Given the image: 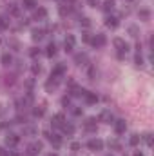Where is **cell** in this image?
<instances>
[{
    "label": "cell",
    "mask_w": 154,
    "mask_h": 156,
    "mask_svg": "<svg viewBox=\"0 0 154 156\" xmlns=\"http://www.w3.org/2000/svg\"><path fill=\"white\" fill-rule=\"evenodd\" d=\"M134 156H143L142 153H134Z\"/></svg>",
    "instance_id": "c3c4849f"
},
{
    "label": "cell",
    "mask_w": 154,
    "mask_h": 156,
    "mask_svg": "<svg viewBox=\"0 0 154 156\" xmlns=\"http://www.w3.org/2000/svg\"><path fill=\"white\" fill-rule=\"evenodd\" d=\"M94 76H96V71H94V67H89V78H91V80H94Z\"/></svg>",
    "instance_id": "f35d334b"
},
{
    "label": "cell",
    "mask_w": 154,
    "mask_h": 156,
    "mask_svg": "<svg viewBox=\"0 0 154 156\" xmlns=\"http://www.w3.org/2000/svg\"><path fill=\"white\" fill-rule=\"evenodd\" d=\"M0 156H9V151H5L4 147H0Z\"/></svg>",
    "instance_id": "f6af8a7d"
},
{
    "label": "cell",
    "mask_w": 154,
    "mask_h": 156,
    "mask_svg": "<svg viewBox=\"0 0 154 156\" xmlns=\"http://www.w3.org/2000/svg\"><path fill=\"white\" fill-rule=\"evenodd\" d=\"M105 26L111 27V29H116V27L120 26V22H118L116 16H107V18H105Z\"/></svg>",
    "instance_id": "2e32d148"
},
{
    "label": "cell",
    "mask_w": 154,
    "mask_h": 156,
    "mask_svg": "<svg viewBox=\"0 0 154 156\" xmlns=\"http://www.w3.org/2000/svg\"><path fill=\"white\" fill-rule=\"evenodd\" d=\"M44 136H45V138L54 145V147H60V145H62V138H60L58 134H51V133H47V131H45V133H44Z\"/></svg>",
    "instance_id": "8992f818"
},
{
    "label": "cell",
    "mask_w": 154,
    "mask_h": 156,
    "mask_svg": "<svg viewBox=\"0 0 154 156\" xmlns=\"http://www.w3.org/2000/svg\"><path fill=\"white\" fill-rule=\"evenodd\" d=\"M87 147H89V151H102L103 149V142L100 138H93V140L87 142Z\"/></svg>",
    "instance_id": "3957f363"
},
{
    "label": "cell",
    "mask_w": 154,
    "mask_h": 156,
    "mask_svg": "<svg viewBox=\"0 0 154 156\" xmlns=\"http://www.w3.org/2000/svg\"><path fill=\"white\" fill-rule=\"evenodd\" d=\"M83 98H85V102H87V104H91V105L98 102V94H96V93H89V91H85Z\"/></svg>",
    "instance_id": "7c38bea8"
},
{
    "label": "cell",
    "mask_w": 154,
    "mask_h": 156,
    "mask_svg": "<svg viewBox=\"0 0 154 156\" xmlns=\"http://www.w3.org/2000/svg\"><path fill=\"white\" fill-rule=\"evenodd\" d=\"M47 18V9L45 7H38L35 11V20H45Z\"/></svg>",
    "instance_id": "9a60e30c"
},
{
    "label": "cell",
    "mask_w": 154,
    "mask_h": 156,
    "mask_svg": "<svg viewBox=\"0 0 154 156\" xmlns=\"http://www.w3.org/2000/svg\"><path fill=\"white\" fill-rule=\"evenodd\" d=\"M65 71H67V66H65V64H56V66L53 67V71H51V76L60 78V76L65 75Z\"/></svg>",
    "instance_id": "7a4b0ae2"
},
{
    "label": "cell",
    "mask_w": 154,
    "mask_h": 156,
    "mask_svg": "<svg viewBox=\"0 0 154 156\" xmlns=\"http://www.w3.org/2000/svg\"><path fill=\"white\" fill-rule=\"evenodd\" d=\"M65 2H75V0H65Z\"/></svg>",
    "instance_id": "f907efd6"
},
{
    "label": "cell",
    "mask_w": 154,
    "mask_h": 156,
    "mask_svg": "<svg viewBox=\"0 0 154 156\" xmlns=\"http://www.w3.org/2000/svg\"><path fill=\"white\" fill-rule=\"evenodd\" d=\"M62 105H71V98L64 96V98H62Z\"/></svg>",
    "instance_id": "b9f144b4"
},
{
    "label": "cell",
    "mask_w": 154,
    "mask_h": 156,
    "mask_svg": "<svg viewBox=\"0 0 154 156\" xmlns=\"http://www.w3.org/2000/svg\"><path fill=\"white\" fill-rule=\"evenodd\" d=\"M73 115H75V116H80V115H82V109H80V107H75V109H73Z\"/></svg>",
    "instance_id": "7bdbcfd3"
},
{
    "label": "cell",
    "mask_w": 154,
    "mask_h": 156,
    "mask_svg": "<svg viewBox=\"0 0 154 156\" xmlns=\"http://www.w3.org/2000/svg\"><path fill=\"white\" fill-rule=\"evenodd\" d=\"M58 80H60V78L51 76V78H49V82L45 83V89H47V91H53V89H56V85H58Z\"/></svg>",
    "instance_id": "d6986e66"
},
{
    "label": "cell",
    "mask_w": 154,
    "mask_h": 156,
    "mask_svg": "<svg viewBox=\"0 0 154 156\" xmlns=\"http://www.w3.org/2000/svg\"><path fill=\"white\" fill-rule=\"evenodd\" d=\"M67 13H71V7H69V5H67V7L62 5V7H60V15H67Z\"/></svg>",
    "instance_id": "8d00e7d4"
},
{
    "label": "cell",
    "mask_w": 154,
    "mask_h": 156,
    "mask_svg": "<svg viewBox=\"0 0 154 156\" xmlns=\"http://www.w3.org/2000/svg\"><path fill=\"white\" fill-rule=\"evenodd\" d=\"M24 133L26 134H37V129L35 127H24Z\"/></svg>",
    "instance_id": "e575fe53"
},
{
    "label": "cell",
    "mask_w": 154,
    "mask_h": 156,
    "mask_svg": "<svg viewBox=\"0 0 154 156\" xmlns=\"http://www.w3.org/2000/svg\"><path fill=\"white\" fill-rule=\"evenodd\" d=\"M51 123H53L54 127H60V129H62V125L65 123V116H64L62 113H58V115L53 116V122H51Z\"/></svg>",
    "instance_id": "8fae6325"
},
{
    "label": "cell",
    "mask_w": 154,
    "mask_h": 156,
    "mask_svg": "<svg viewBox=\"0 0 154 156\" xmlns=\"http://www.w3.org/2000/svg\"><path fill=\"white\" fill-rule=\"evenodd\" d=\"M134 64H136L138 67H142V66H143V56H142L140 53H138V55L134 56Z\"/></svg>",
    "instance_id": "f546056e"
},
{
    "label": "cell",
    "mask_w": 154,
    "mask_h": 156,
    "mask_svg": "<svg viewBox=\"0 0 154 156\" xmlns=\"http://www.w3.org/2000/svg\"><path fill=\"white\" fill-rule=\"evenodd\" d=\"M71 149H73V151H78V149H80V144H78V142H73V144H71Z\"/></svg>",
    "instance_id": "ee69618b"
},
{
    "label": "cell",
    "mask_w": 154,
    "mask_h": 156,
    "mask_svg": "<svg viewBox=\"0 0 154 156\" xmlns=\"http://www.w3.org/2000/svg\"><path fill=\"white\" fill-rule=\"evenodd\" d=\"M56 51H58V47H56V44H54V42H51V44L47 45V51H45V55H47L49 58H53V56L56 55Z\"/></svg>",
    "instance_id": "ac0fdd59"
},
{
    "label": "cell",
    "mask_w": 154,
    "mask_h": 156,
    "mask_svg": "<svg viewBox=\"0 0 154 156\" xmlns=\"http://www.w3.org/2000/svg\"><path fill=\"white\" fill-rule=\"evenodd\" d=\"M138 15H140L142 20H149V18H151V11H149V9H140Z\"/></svg>",
    "instance_id": "d4e9b609"
},
{
    "label": "cell",
    "mask_w": 154,
    "mask_h": 156,
    "mask_svg": "<svg viewBox=\"0 0 154 156\" xmlns=\"http://www.w3.org/2000/svg\"><path fill=\"white\" fill-rule=\"evenodd\" d=\"M62 133H64L65 136H73V133H75V127H73L71 123H64V125H62Z\"/></svg>",
    "instance_id": "ffe728a7"
},
{
    "label": "cell",
    "mask_w": 154,
    "mask_h": 156,
    "mask_svg": "<svg viewBox=\"0 0 154 156\" xmlns=\"http://www.w3.org/2000/svg\"><path fill=\"white\" fill-rule=\"evenodd\" d=\"M44 29H33L31 31V37H33V40H37V42H40V40L44 38Z\"/></svg>",
    "instance_id": "7402d4cb"
},
{
    "label": "cell",
    "mask_w": 154,
    "mask_h": 156,
    "mask_svg": "<svg viewBox=\"0 0 154 156\" xmlns=\"http://www.w3.org/2000/svg\"><path fill=\"white\" fill-rule=\"evenodd\" d=\"M29 55H31L33 58H37V56L40 55V49H37V47H31V51H29Z\"/></svg>",
    "instance_id": "d590c367"
},
{
    "label": "cell",
    "mask_w": 154,
    "mask_h": 156,
    "mask_svg": "<svg viewBox=\"0 0 154 156\" xmlns=\"http://www.w3.org/2000/svg\"><path fill=\"white\" fill-rule=\"evenodd\" d=\"M31 71H33V75H40L42 67H40L38 64H33V66H31Z\"/></svg>",
    "instance_id": "d6a6232c"
},
{
    "label": "cell",
    "mask_w": 154,
    "mask_h": 156,
    "mask_svg": "<svg viewBox=\"0 0 154 156\" xmlns=\"http://www.w3.org/2000/svg\"><path fill=\"white\" fill-rule=\"evenodd\" d=\"M18 142H20V136L15 134V133H9L5 136V145L7 147H15V145H18Z\"/></svg>",
    "instance_id": "5b68a950"
},
{
    "label": "cell",
    "mask_w": 154,
    "mask_h": 156,
    "mask_svg": "<svg viewBox=\"0 0 154 156\" xmlns=\"http://www.w3.org/2000/svg\"><path fill=\"white\" fill-rule=\"evenodd\" d=\"M91 38H93V37H91L89 33H83V35H82V40H83V42H91Z\"/></svg>",
    "instance_id": "ab89813d"
},
{
    "label": "cell",
    "mask_w": 154,
    "mask_h": 156,
    "mask_svg": "<svg viewBox=\"0 0 154 156\" xmlns=\"http://www.w3.org/2000/svg\"><path fill=\"white\" fill-rule=\"evenodd\" d=\"M109 147H111V149H116V151H118V149H120V144H118L116 140H109Z\"/></svg>",
    "instance_id": "836d02e7"
},
{
    "label": "cell",
    "mask_w": 154,
    "mask_h": 156,
    "mask_svg": "<svg viewBox=\"0 0 154 156\" xmlns=\"http://www.w3.org/2000/svg\"><path fill=\"white\" fill-rule=\"evenodd\" d=\"M114 47L118 49V58H123L125 56V53L129 51V44L125 42V40H121V38H114Z\"/></svg>",
    "instance_id": "6da1fadb"
},
{
    "label": "cell",
    "mask_w": 154,
    "mask_h": 156,
    "mask_svg": "<svg viewBox=\"0 0 154 156\" xmlns=\"http://www.w3.org/2000/svg\"><path fill=\"white\" fill-rule=\"evenodd\" d=\"M113 123H114V131L118 133V134H123V133H125V129H127L125 120H121V118H120V120H114Z\"/></svg>",
    "instance_id": "52a82bcc"
},
{
    "label": "cell",
    "mask_w": 154,
    "mask_h": 156,
    "mask_svg": "<svg viewBox=\"0 0 154 156\" xmlns=\"http://www.w3.org/2000/svg\"><path fill=\"white\" fill-rule=\"evenodd\" d=\"M75 44H76V38H75L73 35H67L65 40H64V47H65V51H73Z\"/></svg>",
    "instance_id": "ba28073f"
},
{
    "label": "cell",
    "mask_w": 154,
    "mask_h": 156,
    "mask_svg": "<svg viewBox=\"0 0 154 156\" xmlns=\"http://www.w3.org/2000/svg\"><path fill=\"white\" fill-rule=\"evenodd\" d=\"M87 2H89V5H93V7H96V5H98V4H100V2H98V0H87Z\"/></svg>",
    "instance_id": "bcb514c9"
},
{
    "label": "cell",
    "mask_w": 154,
    "mask_h": 156,
    "mask_svg": "<svg viewBox=\"0 0 154 156\" xmlns=\"http://www.w3.org/2000/svg\"><path fill=\"white\" fill-rule=\"evenodd\" d=\"M9 27V20L5 16H0V29H7Z\"/></svg>",
    "instance_id": "f1b7e54d"
},
{
    "label": "cell",
    "mask_w": 154,
    "mask_h": 156,
    "mask_svg": "<svg viewBox=\"0 0 154 156\" xmlns=\"http://www.w3.org/2000/svg\"><path fill=\"white\" fill-rule=\"evenodd\" d=\"M114 9V0H105L103 2V11H113Z\"/></svg>",
    "instance_id": "484cf974"
},
{
    "label": "cell",
    "mask_w": 154,
    "mask_h": 156,
    "mask_svg": "<svg viewBox=\"0 0 154 156\" xmlns=\"http://www.w3.org/2000/svg\"><path fill=\"white\" fill-rule=\"evenodd\" d=\"M71 94H73V96H83V94H85V89L80 87V85H76V83H73V85H71Z\"/></svg>",
    "instance_id": "5bb4252c"
},
{
    "label": "cell",
    "mask_w": 154,
    "mask_h": 156,
    "mask_svg": "<svg viewBox=\"0 0 154 156\" xmlns=\"http://www.w3.org/2000/svg\"><path fill=\"white\" fill-rule=\"evenodd\" d=\"M47 156H58V154H54V153H51V154H47Z\"/></svg>",
    "instance_id": "681fc988"
},
{
    "label": "cell",
    "mask_w": 154,
    "mask_h": 156,
    "mask_svg": "<svg viewBox=\"0 0 154 156\" xmlns=\"http://www.w3.org/2000/svg\"><path fill=\"white\" fill-rule=\"evenodd\" d=\"M22 4H24L26 9H35L37 7V0H22Z\"/></svg>",
    "instance_id": "cb8c5ba5"
},
{
    "label": "cell",
    "mask_w": 154,
    "mask_h": 156,
    "mask_svg": "<svg viewBox=\"0 0 154 156\" xmlns=\"http://www.w3.org/2000/svg\"><path fill=\"white\" fill-rule=\"evenodd\" d=\"M98 120H100V122H105V123H111V122H114V116H113L111 111H102L100 116H98Z\"/></svg>",
    "instance_id": "30bf717a"
},
{
    "label": "cell",
    "mask_w": 154,
    "mask_h": 156,
    "mask_svg": "<svg viewBox=\"0 0 154 156\" xmlns=\"http://www.w3.org/2000/svg\"><path fill=\"white\" fill-rule=\"evenodd\" d=\"M7 13L13 15V16H18V15H20V5H16V4H9V5H7Z\"/></svg>",
    "instance_id": "e0dca14e"
},
{
    "label": "cell",
    "mask_w": 154,
    "mask_h": 156,
    "mask_svg": "<svg viewBox=\"0 0 154 156\" xmlns=\"http://www.w3.org/2000/svg\"><path fill=\"white\" fill-rule=\"evenodd\" d=\"M9 45H11V47H15L16 51H18V47H20V44H18L16 40H11V42H9Z\"/></svg>",
    "instance_id": "60d3db41"
},
{
    "label": "cell",
    "mask_w": 154,
    "mask_h": 156,
    "mask_svg": "<svg viewBox=\"0 0 154 156\" xmlns=\"http://www.w3.org/2000/svg\"><path fill=\"white\" fill-rule=\"evenodd\" d=\"M83 129L85 131H96V120L94 118H87L83 122Z\"/></svg>",
    "instance_id": "4fadbf2b"
},
{
    "label": "cell",
    "mask_w": 154,
    "mask_h": 156,
    "mask_svg": "<svg viewBox=\"0 0 154 156\" xmlns=\"http://www.w3.org/2000/svg\"><path fill=\"white\" fill-rule=\"evenodd\" d=\"M143 142H145V144H147V145L151 147V145L154 144V140H152V134H151V133H147V134H143Z\"/></svg>",
    "instance_id": "83f0119b"
},
{
    "label": "cell",
    "mask_w": 154,
    "mask_h": 156,
    "mask_svg": "<svg viewBox=\"0 0 154 156\" xmlns=\"http://www.w3.org/2000/svg\"><path fill=\"white\" fill-rule=\"evenodd\" d=\"M80 24H82L83 27H89V26H91V20H89L87 16H82V18H80Z\"/></svg>",
    "instance_id": "1f68e13d"
},
{
    "label": "cell",
    "mask_w": 154,
    "mask_h": 156,
    "mask_svg": "<svg viewBox=\"0 0 154 156\" xmlns=\"http://www.w3.org/2000/svg\"><path fill=\"white\" fill-rule=\"evenodd\" d=\"M0 60H2V64H4V66H11V64H13V56H11L9 53H4Z\"/></svg>",
    "instance_id": "603a6c76"
},
{
    "label": "cell",
    "mask_w": 154,
    "mask_h": 156,
    "mask_svg": "<svg viewBox=\"0 0 154 156\" xmlns=\"http://www.w3.org/2000/svg\"><path fill=\"white\" fill-rule=\"evenodd\" d=\"M129 144H131L132 147H136V145L140 144V136H138V134H131V138H129Z\"/></svg>",
    "instance_id": "4316f807"
},
{
    "label": "cell",
    "mask_w": 154,
    "mask_h": 156,
    "mask_svg": "<svg viewBox=\"0 0 154 156\" xmlns=\"http://www.w3.org/2000/svg\"><path fill=\"white\" fill-rule=\"evenodd\" d=\"M42 147H44L42 142H33V144H29V145H27V154L29 156H37L40 151H42Z\"/></svg>",
    "instance_id": "277c9868"
},
{
    "label": "cell",
    "mask_w": 154,
    "mask_h": 156,
    "mask_svg": "<svg viewBox=\"0 0 154 156\" xmlns=\"http://www.w3.org/2000/svg\"><path fill=\"white\" fill-rule=\"evenodd\" d=\"M33 115L37 118H42L44 116V107H35V109H33Z\"/></svg>",
    "instance_id": "4dcf8cb0"
},
{
    "label": "cell",
    "mask_w": 154,
    "mask_h": 156,
    "mask_svg": "<svg viewBox=\"0 0 154 156\" xmlns=\"http://www.w3.org/2000/svg\"><path fill=\"white\" fill-rule=\"evenodd\" d=\"M75 62H76L78 66H83V64L87 62V55H85V53H78V55H75Z\"/></svg>",
    "instance_id": "44dd1931"
},
{
    "label": "cell",
    "mask_w": 154,
    "mask_h": 156,
    "mask_svg": "<svg viewBox=\"0 0 154 156\" xmlns=\"http://www.w3.org/2000/svg\"><path fill=\"white\" fill-rule=\"evenodd\" d=\"M91 44H93L94 47H102V45L105 44V35H102V33H98L96 37H93V38H91Z\"/></svg>",
    "instance_id": "9c48e42d"
},
{
    "label": "cell",
    "mask_w": 154,
    "mask_h": 156,
    "mask_svg": "<svg viewBox=\"0 0 154 156\" xmlns=\"http://www.w3.org/2000/svg\"><path fill=\"white\" fill-rule=\"evenodd\" d=\"M0 42H2V40H0Z\"/></svg>",
    "instance_id": "816d5d0a"
},
{
    "label": "cell",
    "mask_w": 154,
    "mask_h": 156,
    "mask_svg": "<svg viewBox=\"0 0 154 156\" xmlns=\"http://www.w3.org/2000/svg\"><path fill=\"white\" fill-rule=\"evenodd\" d=\"M129 33H131L132 37H138V27H136V26H131V27H129Z\"/></svg>",
    "instance_id": "74e56055"
},
{
    "label": "cell",
    "mask_w": 154,
    "mask_h": 156,
    "mask_svg": "<svg viewBox=\"0 0 154 156\" xmlns=\"http://www.w3.org/2000/svg\"><path fill=\"white\" fill-rule=\"evenodd\" d=\"M9 156H20L16 151H9Z\"/></svg>",
    "instance_id": "7dc6e473"
}]
</instances>
